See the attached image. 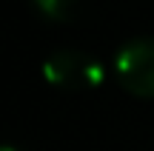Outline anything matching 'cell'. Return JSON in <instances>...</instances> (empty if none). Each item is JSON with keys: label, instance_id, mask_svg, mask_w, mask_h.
<instances>
[{"label": "cell", "instance_id": "obj_1", "mask_svg": "<svg viewBox=\"0 0 154 151\" xmlns=\"http://www.w3.org/2000/svg\"><path fill=\"white\" fill-rule=\"evenodd\" d=\"M43 77H46V83L57 86V89L83 91V89H94V86L103 83V66L86 51L60 49L46 57Z\"/></svg>", "mask_w": 154, "mask_h": 151}, {"label": "cell", "instance_id": "obj_2", "mask_svg": "<svg viewBox=\"0 0 154 151\" xmlns=\"http://www.w3.org/2000/svg\"><path fill=\"white\" fill-rule=\"evenodd\" d=\"M117 80L137 97H154V37L128 40L114 57Z\"/></svg>", "mask_w": 154, "mask_h": 151}, {"label": "cell", "instance_id": "obj_3", "mask_svg": "<svg viewBox=\"0 0 154 151\" xmlns=\"http://www.w3.org/2000/svg\"><path fill=\"white\" fill-rule=\"evenodd\" d=\"M32 3H34V9L43 17H49V20H66V17H72L77 0H32Z\"/></svg>", "mask_w": 154, "mask_h": 151}, {"label": "cell", "instance_id": "obj_4", "mask_svg": "<svg viewBox=\"0 0 154 151\" xmlns=\"http://www.w3.org/2000/svg\"><path fill=\"white\" fill-rule=\"evenodd\" d=\"M0 151H20V148H14V146H0Z\"/></svg>", "mask_w": 154, "mask_h": 151}]
</instances>
